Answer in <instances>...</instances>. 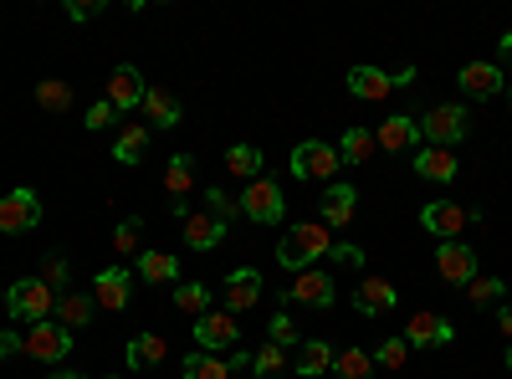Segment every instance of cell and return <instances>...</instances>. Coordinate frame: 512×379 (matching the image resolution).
I'll use <instances>...</instances> for the list:
<instances>
[{
    "mask_svg": "<svg viewBox=\"0 0 512 379\" xmlns=\"http://www.w3.org/2000/svg\"><path fill=\"white\" fill-rule=\"evenodd\" d=\"M287 298L292 303H303V308H333V298H338V282L328 277V272H297V282L287 287Z\"/></svg>",
    "mask_w": 512,
    "mask_h": 379,
    "instance_id": "obj_12",
    "label": "cell"
},
{
    "mask_svg": "<svg viewBox=\"0 0 512 379\" xmlns=\"http://www.w3.org/2000/svg\"><path fill=\"white\" fill-rule=\"evenodd\" d=\"M144 118H149V129H175V123L185 118L175 93H164V88H149L144 93Z\"/></svg>",
    "mask_w": 512,
    "mask_h": 379,
    "instance_id": "obj_26",
    "label": "cell"
},
{
    "mask_svg": "<svg viewBox=\"0 0 512 379\" xmlns=\"http://www.w3.org/2000/svg\"><path fill=\"white\" fill-rule=\"evenodd\" d=\"M21 349H26L31 359H41V364H62V359L72 354V333H67L57 318L31 323V328L21 333Z\"/></svg>",
    "mask_w": 512,
    "mask_h": 379,
    "instance_id": "obj_6",
    "label": "cell"
},
{
    "mask_svg": "<svg viewBox=\"0 0 512 379\" xmlns=\"http://www.w3.org/2000/svg\"><path fill=\"white\" fill-rule=\"evenodd\" d=\"M262 292H267V282H262V272L256 267H236L231 277H226V313H246V308H256L262 303Z\"/></svg>",
    "mask_w": 512,
    "mask_h": 379,
    "instance_id": "obj_10",
    "label": "cell"
},
{
    "mask_svg": "<svg viewBox=\"0 0 512 379\" xmlns=\"http://www.w3.org/2000/svg\"><path fill=\"white\" fill-rule=\"evenodd\" d=\"M400 303V287H390L384 277H364L359 287H354V308L364 313V318H379V313H390Z\"/></svg>",
    "mask_w": 512,
    "mask_h": 379,
    "instance_id": "obj_18",
    "label": "cell"
},
{
    "mask_svg": "<svg viewBox=\"0 0 512 379\" xmlns=\"http://www.w3.org/2000/svg\"><path fill=\"white\" fill-rule=\"evenodd\" d=\"M436 272H441L446 282L466 287V282L477 277V251H472V246H456V241H441V246H436Z\"/></svg>",
    "mask_w": 512,
    "mask_h": 379,
    "instance_id": "obj_17",
    "label": "cell"
},
{
    "mask_svg": "<svg viewBox=\"0 0 512 379\" xmlns=\"http://www.w3.org/2000/svg\"><path fill=\"white\" fill-rule=\"evenodd\" d=\"M466 129H472V118H466L461 103H441V108H431V113L420 118V139L431 144V149H451V144H461Z\"/></svg>",
    "mask_w": 512,
    "mask_h": 379,
    "instance_id": "obj_4",
    "label": "cell"
},
{
    "mask_svg": "<svg viewBox=\"0 0 512 379\" xmlns=\"http://www.w3.org/2000/svg\"><path fill=\"white\" fill-rule=\"evenodd\" d=\"M149 154V123H123L118 139H113V159L118 164H139Z\"/></svg>",
    "mask_w": 512,
    "mask_h": 379,
    "instance_id": "obj_25",
    "label": "cell"
},
{
    "mask_svg": "<svg viewBox=\"0 0 512 379\" xmlns=\"http://www.w3.org/2000/svg\"><path fill=\"white\" fill-rule=\"evenodd\" d=\"M262 149H256V144H231L226 149V170L231 175H241V180H262Z\"/></svg>",
    "mask_w": 512,
    "mask_h": 379,
    "instance_id": "obj_30",
    "label": "cell"
},
{
    "mask_svg": "<svg viewBox=\"0 0 512 379\" xmlns=\"http://www.w3.org/2000/svg\"><path fill=\"white\" fill-rule=\"evenodd\" d=\"M354 210H359V190L344 185V180H333L328 195H323V226H349Z\"/></svg>",
    "mask_w": 512,
    "mask_h": 379,
    "instance_id": "obj_22",
    "label": "cell"
},
{
    "mask_svg": "<svg viewBox=\"0 0 512 379\" xmlns=\"http://www.w3.org/2000/svg\"><path fill=\"white\" fill-rule=\"evenodd\" d=\"M164 190L175 195V200H185V195L195 190V159H190V154H175V159H169V170H164Z\"/></svg>",
    "mask_w": 512,
    "mask_h": 379,
    "instance_id": "obj_32",
    "label": "cell"
},
{
    "mask_svg": "<svg viewBox=\"0 0 512 379\" xmlns=\"http://www.w3.org/2000/svg\"><path fill=\"white\" fill-rule=\"evenodd\" d=\"M328 369H333V344H323V339H303V344H297V374H303V379H318Z\"/></svg>",
    "mask_w": 512,
    "mask_h": 379,
    "instance_id": "obj_28",
    "label": "cell"
},
{
    "mask_svg": "<svg viewBox=\"0 0 512 379\" xmlns=\"http://www.w3.org/2000/svg\"><path fill=\"white\" fill-rule=\"evenodd\" d=\"M180 374L185 379H231V359H221V354H185L180 359Z\"/></svg>",
    "mask_w": 512,
    "mask_h": 379,
    "instance_id": "obj_29",
    "label": "cell"
},
{
    "mask_svg": "<svg viewBox=\"0 0 512 379\" xmlns=\"http://www.w3.org/2000/svg\"><path fill=\"white\" fill-rule=\"evenodd\" d=\"M128 298H134V277H128L123 267H108V272H98V277H93V303H98V308L123 313V308H128Z\"/></svg>",
    "mask_w": 512,
    "mask_h": 379,
    "instance_id": "obj_15",
    "label": "cell"
},
{
    "mask_svg": "<svg viewBox=\"0 0 512 379\" xmlns=\"http://www.w3.org/2000/svg\"><path fill=\"white\" fill-rule=\"evenodd\" d=\"M272 344H277V349H297V344H303V339H297V323H292L287 313L272 318Z\"/></svg>",
    "mask_w": 512,
    "mask_h": 379,
    "instance_id": "obj_41",
    "label": "cell"
},
{
    "mask_svg": "<svg viewBox=\"0 0 512 379\" xmlns=\"http://www.w3.org/2000/svg\"><path fill=\"white\" fill-rule=\"evenodd\" d=\"M139 236H144V226H139V221H118V226H113V251H118V257H134Z\"/></svg>",
    "mask_w": 512,
    "mask_h": 379,
    "instance_id": "obj_39",
    "label": "cell"
},
{
    "mask_svg": "<svg viewBox=\"0 0 512 379\" xmlns=\"http://www.w3.org/2000/svg\"><path fill=\"white\" fill-rule=\"evenodd\" d=\"M338 149L333 144H323V139H303V144H292V180L297 185H308V180H338Z\"/></svg>",
    "mask_w": 512,
    "mask_h": 379,
    "instance_id": "obj_3",
    "label": "cell"
},
{
    "mask_svg": "<svg viewBox=\"0 0 512 379\" xmlns=\"http://www.w3.org/2000/svg\"><path fill=\"white\" fill-rule=\"evenodd\" d=\"M164 354H169V344L159 339V333H134V339H128V349H123V364L134 369V374H144V369L164 364Z\"/></svg>",
    "mask_w": 512,
    "mask_h": 379,
    "instance_id": "obj_21",
    "label": "cell"
},
{
    "mask_svg": "<svg viewBox=\"0 0 512 379\" xmlns=\"http://www.w3.org/2000/svg\"><path fill=\"white\" fill-rule=\"evenodd\" d=\"M139 277L180 287V257H169V251H139Z\"/></svg>",
    "mask_w": 512,
    "mask_h": 379,
    "instance_id": "obj_27",
    "label": "cell"
},
{
    "mask_svg": "<svg viewBox=\"0 0 512 379\" xmlns=\"http://www.w3.org/2000/svg\"><path fill=\"white\" fill-rule=\"evenodd\" d=\"M36 103L47 108V113H67V108H72V82H62V77L36 82Z\"/></svg>",
    "mask_w": 512,
    "mask_h": 379,
    "instance_id": "obj_35",
    "label": "cell"
},
{
    "mask_svg": "<svg viewBox=\"0 0 512 379\" xmlns=\"http://www.w3.org/2000/svg\"><path fill=\"white\" fill-rule=\"evenodd\" d=\"M502 62L512 67V31H502Z\"/></svg>",
    "mask_w": 512,
    "mask_h": 379,
    "instance_id": "obj_47",
    "label": "cell"
},
{
    "mask_svg": "<svg viewBox=\"0 0 512 379\" xmlns=\"http://www.w3.org/2000/svg\"><path fill=\"white\" fill-rule=\"evenodd\" d=\"M0 308H6V287H0Z\"/></svg>",
    "mask_w": 512,
    "mask_h": 379,
    "instance_id": "obj_50",
    "label": "cell"
},
{
    "mask_svg": "<svg viewBox=\"0 0 512 379\" xmlns=\"http://www.w3.org/2000/svg\"><path fill=\"white\" fill-rule=\"evenodd\" d=\"M497 328L507 333V339H512V308H502V318H497Z\"/></svg>",
    "mask_w": 512,
    "mask_h": 379,
    "instance_id": "obj_48",
    "label": "cell"
},
{
    "mask_svg": "<svg viewBox=\"0 0 512 379\" xmlns=\"http://www.w3.org/2000/svg\"><path fill=\"white\" fill-rule=\"evenodd\" d=\"M41 221V200L31 190H11L6 200H0V231L16 236V231H31Z\"/></svg>",
    "mask_w": 512,
    "mask_h": 379,
    "instance_id": "obj_14",
    "label": "cell"
},
{
    "mask_svg": "<svg viewBox=\"0 0 512 379\" xmlns=\"http://www.w3.org/2000/svg\"><path fill=\"white\" fill-rule=\"evenodd\" d=\"M251 369H256V379H282V369H287V349L262 344V349L251 354Z\"/></svg>",
    "mask_w": 512,
    "mask_h": 379,
    "instance_id": "obj_36",
    "label": "cell"
},
{
    "mask_svg": "<svg viewBox=\"0 0 512 379\" xmlns=\"http://www.w3.org/2000/svg\"><path fill=\"white\" fill-rule=\"evenodd\" d=\"M241 216H251L256 226H277L282 216H287V195H282V185L277 180H251L246 185V195H241Z\"/></svg>",
    "mask_w": 512,
    "mask_h": 379,
    "instance_id": "obj_5",
    "label": "cell"
},
{
    "mask_svg": "<svg viewBox=\"0 0 512 379\" xmlns=\"http://www.w3.org/2000/svg\"><path fill=\"white\" fill-rule=\"evenodd\" d=\"M144 93H149V82L139 77V67H113V77H108V103H113V113H134V108H144Z\"/></svg>",
    "mask_w": 512,
    "mask_h": 379,
    "instance_id": "obj_9",
    "label": "cell"
},
{
    "mask_svg": "<svg viewBox=\"0 0 512 379\" xmlns=\"http://www.w3.org/2000/svg\"><path fill=\"white\" fill-rule=\"evenodd\" d=\"M456 339V328H451V318H441V313H415L410 323H405V344L410 349H441V344H451Z\"/></svg>",
    "mask_w": 512,
    "mask_h": 379,
    "instance_id": "obj_11",
    "label": "cell"
},
{
    "mask_svg": "<svg viewBox=\"0 0 512 379\" xmlns=\"http://www.w3.org/2000/svg\"><path fill=\"white\" fill-rule=\"evenodd\" d=\"M113 379H118V374H113Z\"/></svg>",
    "mask_w": 512,
    "mask_h": 379,
    "instance_id": "obj_53",
    "label": "cell"
},
{
    "mask_svg": "<svg viewBox=\"0 0 512 379\" xmlns=\"http://www.w3.org/2000/svg\"><path fill=\"white\" fill-rule=\"evenodd\" d=\"M210 303H216V292H210L205 282H180V287H175V308L190 313V318L210 313Z\"/></svg>",
    "mask_w": 512,
    "mask_h": 379,
    "instance_id": "obj_34",
    "label": "cell"
},
{
    "mask_svg": "<svg viewBox=\"0 0 512 379\" xmlns=\"http://www.w3.org/2000/svg\"><path fill=\"white\" fill-rule=\"evenodd\" d=\"M390 88H395V77H384L379 67H354V72H349V93L364 98V103L390 98Z\"/></svg>",
    "mask_w": 512,
    "mask_h": 379,
    "instance_id": "obj_24",
    "label": "cell"
},
{
    "mask_svg": "<svg viewBox=\"0 0 512 379\" xmlns=\"http://www.w3.org/2000/svg\"><path fill=\"white\" fill-rule=\"evenodd\" d=\"M11 354H21V339H16V333H6V328H0V359H11Z\"/></svg>",
    "mask_w": 512,
    "mask_h": 379,
    "instance_id": "obj_46",
    "label": "cell"
},
{
    "mask_svg": "<svg viewBox=\"0 0 512 379\" xmlns=\"http://www.w3.org/2000/svg\"><path fill=\"white\" fill-rule=\"evenodd\" d=\"M472 221H477V210H466V205H456V200H431V205H420V231H431L436 241H456Z\"/></svg>",
    "mask_w": 512,
    "mask_h": 379,
    "instance_id": "obj_7",
    "label": "cell"
},
{
    "mask_svg": "<svg viewBox=\"0 0 512 379\" xmlns=\"http://www.w3.org/2000/svg\"><path fill=\"white\" fill-rule=\"evenodd\" d=\"M405 359H410V344H405V339H384V344H379V354H374V364H379V369H400Z\"/></svg>",
    "mask_w": 512,
    "mask_h": 379,
    "instance_id": "obj_40",
    "label": "cell"
},
{
    "mask_svg": "<svg viewBox=\"0 0 512 379\" xmlns=\"http://www.w3.org/2000/svg\"><path fill=\"white\" fill-rule=\"evenodd\" d=\"M236 339H241V328H236V313H200L195 318V344L205 349V354H226V349H236Z\"/></svg>",
    "mask_w": 512,
    "mask_h": 379,
    "instance_id": "obj_8",
    "label": "cell"
},
{
    "mask_svg": "<svg viewBox=\"0 0 512 379\" xmlns=\"http://www.w3.org/2000/svg\"><path fill=\"white\" fill-rule=\"evenodd\" d=\"M410 159H415V175H420V180H431V185H451V180L461 175V159H456L451 149H431V144H420Z\"/></svg>",
    "mask_w": 512,
    "mask_h": 379,
    "instance_id": "obj_16",
    "label": "cell"
},
{
    "mask_svg": "<svg viewBox=\"0 0 512 379\" xmlns=\"http://www.w3.org/2000/svg\"><path fill=\"white\" fill-rule=\"evenodd\" d=\"M507 108H512V88H507Z\"/></svg>",
    "mask_w": 512,
    "mask_h": 379,
    "instance_id": "obj_51",
    "label": "cell"
},
{
    "mask_svg": "<svg viewBox=\"0 0 512 379\" xmlns=\"http://www.w3.org/2000/svg\"><path fill=\"white\" fill-rule=\"evenodd\" d=\"M67 16H72V21H93V16H103V0H72Z\"/></svg>",
    "mask_w": 512,
    "mask_h": 379,
    "instance_id": "obj_44",
    "label": "cell"
},
{
    "mask_svg": "<svg viewBox=\"0 0 512 379\" xmlns=\"http://www.w3.org/2000/svg\"><path fill=\"white\" fill-rule=\"evenodd\" d=\"M507 369H512V349H507Z\"/></svg>",
    "mask_w": 512,
    "mask_h": 379,
    "instance_id": "obj_52",
    "label": "cell"
},
{
    "mask_svg": "<svg viewBox=\"0 0 512 379\" xmlns=\"http://www.w3.org/2000/svg\"><path fill=\"white\" fill-rule=\"evenodd\" d=\"M41 282H47V287H67V262L47 257V262H41Z\"/></svg>",
    "mask_w": 512,
    "mask_h": 379,
    "instance_id": "obj_43",
    "label": "cell"
},
{
    "mask_svg": "<svg viewBox=\"0 0 512 379\" xmlns=\"http://www.w3.org/2000/svg\"><path fill=\"white\" fill-rule=\"evenodd\" d=\"M205 210H210L216 221H226V226H231V216H241V200H231L226 190H216V185H210V190H205Z\"/></svg>",
    "mask_w": 512,
    "mask_h": 379,
    "instance_id": "obj_38",
    "label": "cell"
},
{
    "mask_svg": "<svg viewBox=\"0 0 512 379\" xmlns=\"http://www.w3.org/2000/svg\"><path fill=\"white\" fill-rule=\"evenodd\" d=\"M82 123H88V134H103L108 123H113V103H108V98H98V103L88 108V118H82Z\"/></svg>",
    "mask_w": 512,
    "mask_h": 379,
    "instance_id": "obj_42",
    "label": "cell"
},
{
    "mask_svg": "<svg viewBox=\"0 0 512 379\" xmlns=\"http://www.w3.org/2000/svg\"><path fill=\"white\" fill-rule=\"evenodd\" d=\"M67 333L72 328H88V318H93V292H57V313H52Z\"/></svg>",
    "mask_w": 512,
    "mask_h": 379,
    "instance_id": "obj_23",
    "label": "cell"
},
{
    "mask_svg": "<svg viewBox=\"0 0 512 379\" xmlns=\"http://www.w3.org/2000/svg\"><path fill=\"white\" fill-rule=\"evenodd\" d=\"M374 134L369 129H344V139H338V159H344V164H369L374 159Z\"/></svg>",
    "mask_w": 512,
    "mask_h": 379,
    "instance_id": "obj_31",
    "label": "cell"
},
{
    "mask_svg": "<svg viewBox=\"0 0 512 379\" xmlns=\"http://www.w3.org/2000/svg\"><path fill=\"white\" fill-rule=\"evenodd\" d=\"M333 374H338V379H374V354H364V349H338V354H333Z\"/></svg>",
    "mask_w": 512,
    "mask_h": 379,
    "instance_id": "obj_33",
    "label": "cell"
},
{
    "mask_svg": "<svg viewBox=\"0 0 512 379\" xmlns=\"http://www.w3.org/2000/svg\"><path fill=\"white\" fill-rule=\"evenodd\" d=\"M466 292H472L477 308H487V303H497L502 292H507V282L502 277H472V282H466Z\"/></svg>",
    "mask_w": 512,
    "mask_h": 379,
    "instance_id": "obj_37",
    "label": "cell"
},
{
    "mask_svg": "<svg viewBox=\"0 0 512 379\" xmlns=\"http://www.w3.org/2000/svg\"><path fill=\"white\" fill-rule=\"evenodd\" d=\"M6 308H11V318H21L26 328H31V323H47V318L57 313V287H47L41 277H21V282L6 287Z\"/></svg>",
    "mask_w": 512,
    "mask_h": 379,
    "instance_id": "obj_2",
    "label": "cell"
},
{
    "mask_svg": "<svg viewBox=\"0 0 512 379\" xmlns=\"http://www.w3.org/2000/svg\"><path fill=\"white\" fill-rule=\"evenodd\" d=\"M328 246H333V236H328L323 221H297V226L277 241V262H282L287 272H308V262L328 257Z\"/></svg>",
    "mask_w": 512,
    "mask_h": 379,
    "instance_id": "obj_1",
    "label": "cell"
},
{
    "mask_svg": "<svg viewBox=\"0 0 512 379\" xmlns=\"http://www.w3.org/2000/svg\"><path fill=\"white\" fill-rule=\"evenodd\" d=\"M52 379H82V374H72V369H52Z\"/></svg>",
    "mask_w": 512,
    "mask_h": 379,
    "instance_id": "obj_49",
    "label": "cell"
},
{
    "mask_svg": "<svg viewBox=\"0 0 512 379\" xmlns=\"http://www.w3.org/2000/svg\"><path fill=\"white\" fill-rule=\"evenodd\" d=\"M328 257H333V262H344V267H364V251H359V246H338V241H333V246H328Z\"/></svg>",
    "mask_w": 512,
    "mask_h": 379,
    "instance_id": "obj_45",
    "label": "cell"
},
{
    "mask_svg": "<svg viewBox=\"0 0 512 379\" xmlns=\"http://www.w3.org/2000/svg\"><path fill=\"white\" fill-rule=\"evenodd\" d=\"M374 144H379L384 154H415V149H420V118H405V113L384 118L379 134H374Z\"/></svg>",
    "mask_w": 512,
    "mask_h": 379,
    "instance_id": "obj_13",
    "label": "cell"
},
{
    "mask_svg": "<svg viewBox=\"0 0 512 379\" xmlns=\"http://www.w3.org/2000/svg\"><path fill=\"white\" fill-rule=\"evenodd\" d=\"M226 241V221H216L210 210H190L185 216V246L190 251H216Z\"/></svg>",
    "mask_w": 512,
    "mask_h": 379,
    "instance_id": "obj_19",
    "label": "cell"
},
{
    "mask_svg": "<svg viewBox=\"0 0 512 379\" xmlns=\"http://www.w3.org/2000/svg\"><path fill=\"white\" fill-rule=\"evenodd\" d=\"M456 82L466 98H492V93H502V67L497 62H466Z\"/></svg>",
    "mask_w": 512,
    "mask_h": 379,
    "instance_id": "obj_20",
    "label": "cell"
}]
</instances>
